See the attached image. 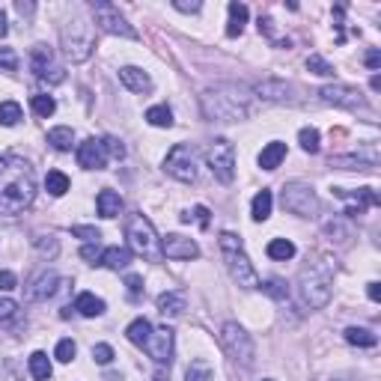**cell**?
Instances as JSON below:
<instances>
[{"label": "cell", "mask_w": 381, "mask_h": 381, "mask_svg": "<svg viewBox=\"0 0 381 381\" xmlns=\"http://www.w3.org/2000/svg\"><path fill=\"white\" fill-rule=\"evenodd\" d=\"M33 197V167L18 155H0V214H21Z\"/></svg>", "instance_id": "cell-1"}, {"label": "cell", "mask_w": 381, "mask_h": 381, "mask_svg": "<svg viewBox=\"0 0 381 381\" xmlns=\"http://www.w3.org/2000/svg\"><path fill=\"white\" fill-rule=\"evenodd\" d=\"M200 105L212 122H238L250 113V93L238 84H214L200 96Z\"/></svg>", "instance_id": "cell-2"}, {"label": "cell", "mask_w": 381, "mask_h": 381, "mask_svg": "<svg viewBox=\"0 0 381 381\" xmlns=\"http://www.w3.org/2000/svg\"><path fill=\"white\" fill-rule=\"evenodd\" d=\"M331 286H334V269L325 259H313L298 274V298L310 310H322L331 301Z\"/></svg>", "instance_id": "cell-3"}, {"label": "cell", "mask_w": 381, "mask_h": 381, "mask_svg": "<svg viewBox=\"0 0 381 381\" xmlns=\"http://www.w3.org/2000/svg\"><path fill=\"white\" fill-rule=\"evenodd\" d=\"M221 250L226 259V271L241 286V289H259V274L253 269V262L247 259L245 247H241V238L233 233H221Z\"/></svg>", "instance_id": "cell-4"}, {"label": "cell", "mask_w": 381, "mask_h": 381, "mask_svg": "<svg viewBox=\"0 0 381 381\" xmlns=\"http://www.w3.org/2000/svg\"><path fill=\"white\" fill-rule=\"evenodd\" d=\"M60 45H63V54L72 63H86L96 48V33H93V24H86L84 18H72L60 27Z\"/></svg>", "instance_id": "cell-5"}, {"label": "cell", "mask_w": 381, "mask_h": 381, "mask_svg": "<svg viewBox=\"0 0 381 381\" xmlns=\"http://www.w3.org/2000/svg\"><path fill=\"white\" fill-rule=\"evenodd\" d=\"M125 238H129V250H134L137 257H143L149 262H161V238L155 233V226L146 214H131L125 224Z\"/></svg>", "instance_id": "cell-6"}, {"label": "cell", "mask_w": 381, "mask_h": 381, "mask_svg": "<svg viewBox=\"0 0 381 381\" xmlns=\"http://www.w3.org/2000/svg\"><path fill=\"white\" fill-rule=\"evenodd\" d=\"M221 346H224V351L230 354L235 363H241V366H250L253 358H257V346H253L250 334H247L238 322H226V325L221 328Z\"/></svg>", "instance_id": "cell-7"}, {"label": "cell", "mask_w": 381, "mask_h": 381, "mask_svg": "<svg viewBox=\"0 0 381 381\" xmlns=\"http://www.w3.org/2000/svg\"><path fill=\"white\" fill-rule=\"evenodd\" d=\"M206 161H209V170L214 173V179L221 185H230L235 179V149L226 137H218V141L209 146Z\"/></svg>", "instance_id": "cell-8"}, {"label": "cell", "mask_w": 381, "mask_h": 381, "mask_svg": "<svg viewBox=\"0 0 381 381\" xmlns=\"http://www.w3.org/2000/svg\"><path fill=\"white\" fill-rule=\"evenodd\" d=\"M280 200H283V209L298 214V218H313V214L319 212V197H316V190L304 182H289L283 188Z\"/></svg>", "instance_id": "cell-9"}, {"label": "cell", "mask_w": 381, "mask_h": 381, "mask_svg": "<svg viewBox=\"0 0 381 381\" xmlns=\"http://www.w3.org/2000/svg\"><path fill=\"white\" fill-rule=\"evenodd\" d=\"M93 18L96 24L105 33L110 36H122V39H137V30L131 27L129 21H125V15L120 12V6L108 4V0H98V4H93Z\"/></svg>", "instance_id": "cell-10"}, {"label": "cell", "mask_w": 381, "mask_h": 381, "mask_svg": "<svg viewBox=\"0 0 381 381\" xmlns=\"http://www.w3.org/2000/svg\"><path fill=\"white\" fill-rule=\"evenodd\" d=\"M164 170H167L173 179H179V182H194L197 179V155H194V146H188V143H176L170 152H167V158H164Z\"/></svg>", "instance_id": "cell-11"}, {"label": "cell", "mask_w": 381, "mask_h": 381, "mask_svg": "<svg viewBox=\"0 0 381 381\" xmlns=\"http://www.w3.org/2000/svg\"><path fill=\"white\" fill-rule=\"evenodd\" d=\"M30 69L36 72V78L45 81V84H63L66 81V69L57 63L54 51H51L48 45H36L30 51Z\"/></svg>", "instance_id": "cell-12"}, {"label": "cell", "mask_w": 381, "mask_h": 381, "mask_svg": "<svg viewBox=\"0 0 381 381\" xmlns=\"http://www.w3.org/2000/svg\"><path fill=\"white\" fill-rule=\"evenodd\" d=\"M319 96L325 105H334V108H346V110H370V105H366V98L361 90H354V86H346V84H328L322 86Z\"/></svg>", "instance_id": "cell-13"}, {"label": "cell", "mask_w": 381, "mask_h": 381, "mask_svg": "<svg viewBox=\"0 0 381 381\" xmlns=\"http://www.w3.org/2000/svg\"><path fill=\"white\" fill-rule=\"evenodd\" d=\"M173 340H176V334H173V328H152V334H149V340L143 342V349L149 351V358L155 361V363H170L173 361Z\"/></svg>", "instance_id": "cell-14"}, {"label": "cell", "mask_w": 381, "mask_h": 381, "mask_svg": "<svg viewBox=\"0 0 381 381\" xmlns=\"http://www.w3.org/2000/svg\"><path fill=\"white\" fill-rule=\"evenodd\" d=\"M108 161H110V155L105 149V141H98V137H86L78 146V164L84 170H105Z\"/></svg>", "instance_id": "cell-15"}, {"label": "cell", "mask_w": 381, "mask_h": 381, "mask_svg": "<svg viewBox=\"0 0 381 381\" xmlns=\"http://www.w3.org/2000/svg\"><path fill=\"white\" fill-rule=\"evenodd\" d=\"M334 197L346 200V218H358L366 212V206H378V194L373 188H361V190H346V188H334Z\"/></svg>", "instance_id": "cell-16"}, {"label": "cell", "mask_w": 381, "mask_h": 381, "mask_svg": "<svg viewBox=\"0 0 381 381\" xmlns=\"http://www.w3.org/2000/svg\"><path fill=\"white\" fill-rule=\"evenodd\" d=\"M161 253L167 259H197L200 257V247L194 238H185V235H167L161 238Z\"/></svg>", "instance_id": "cell-17"}, {"label": "cell", "mask_w": 381, "mask_h": 381, "mask_svg": "<svg viewBox=\"0 0 381 381\" xmlns=\"http://www.w3.org/2000/svg\"><path fill=\"white\" fill-rule=\"evenodd\" d=\"M257 96L265 101H277V105H295V90L286 84V81H277V78H265L257 86Z\"/></svg>", "instance_id": "cell-18"}, {"label": "cell", "mask_w": 381, "mask_h": 381, "mask_svg": "<svg viewBox=\"0 0 381 381\" xmlns=\"http://www.w3.org/2000/svg\"><path fill=\"white\" fill-rule=\"evenodd\" d=\"M60 286H63V277L54 274V271H45V274H39V277H36V280L30 283L27 298H30V301H48V298L57 295Z\"/></svg>", "instance_id": "cell-19"}, {"label": "cell", "mask_w": 381, "mask_h": 381, "mask_svg": "<svg viewBox=\"0 0 381 381\" xmlns=\"http://www.w3.org/2000/svg\"><path fill=\"white\" fill-rule=\"evenodd\" d=\"M375 164H378L375 146H370L363 155H331V167H340V170H373Z\"/></svg>", "instance_id": "cell-20"}, {"label": "cell", "mask_w": 381, "mask_h": 381, "mask_svg": "<svg viewBox=\"0 0 381 381\" xmlns=\"http://www.w3.org/2000/svg\"><path fill=\"white\" fill-rule=\"evenodd\" d=\"M120 81L125 90H131V93H149L152 90V78L143 72V69H137V66H122L120 69Z\"/></svg>", "instance_id": "cell-21"}, {"label": "cell", "mask_w": 381, "mask_h": 381, "mask_svg": "<svg viewBox=\"0 0 381 381\" xmlns=\"http://www.w3.org/2000/svg\"><path fill=\"white\" fill-rule=\"evenodd\" d=\"M96 209H98L101 218H117V214L122 212V197L117 194V190L105 188V190H101V194L96 197Z\"/></svg>", "instance_id": "cell-22"}, {"label": "cell", "mask_w": 381, "mask_h": 381, "mask_svg": "<svg viewBox=\"0 0 381 381\" xmlns=\"http://www.w3.org/2000/svg\"><path fill=\"white\" fill-rule=\"evenodd\" d=\"M185 307H188L185 292H164V295H158V313L161 316H182Z\"/></svg>", "instance_id": "cell-23"}, {"label": "cell", "mask_w": 381, "mask_h": 381, "mask_svg": "<svg viewBox=\"0 0 381 381\" xmlns=\"http://www.w3.org/2000/svg\"><path fill=\"white\" fill-rule=\"evenodd\" d=\"M283 158H286V143L271 141L269 146L259 152V167H262V170H277V167L283 164Z\"/></svg>", "instance_id": "cell-24"}, {"label": "cell", "mask_w": 381, "mask_h": 381, "mask_svg": "<svg viewBox=\"0 0 381 381\" xmlns=\"http://www.w3.org/2000/svg\"><path fill=\"white\" fill-rule=\"evenodd\" d=\"M129 262H131V250L129 247H108V250H101V265L110 269V271L129 269Z\"/></svg>", "instance_id": "cell-25"}, {"label": "cell", "mask_w": 381, "mask_h": 381, "mask_svg": "<svg viewBox=\"0 0 381 381\" xmlns=\"http://www.w3.org/2000/svg\"><path fill=\"white\" fill-rule=\"evenodd\" d=\"M75 310H78L81 316H86V319H96V316L105 313V301L96 298L93 292H81V295L75 298Z\"/></svg>", "instance_id": "cell-26"}, {"label": "cell", "mask_w": 381, "mask_h": 381, "mask_svg": "<svg viewBox=\"0 0 381 381\" xmlns=\"http://www.w3.org/2000/svg\"><path fill=\"white\" fill-rule=\"evenodd\" d=\"M247 6L245 4H230V21H226V36L230 39H235V36H241V30H245L247 24Z\"/></svg>", "instance_id": "cell-27"}, {"label": "cell", "mask_w": 381, "mask_h": 381, "mask_svg": "<svg viewBox=\"0 0 381 381\" xmlns=\"http://www.w3.org/2000/svg\"><path fill=\"white\" fill-rule=\"evenodd\" d=\"M271 206H274V194L269 188H262L257 197H253V206H250V214L253 221H269L271 218Z\"/></svg>", "instance_id": "cell-28"}, {"label": "cell", "mask_w": 381, "mask_h": 381, "mask_svg": "<svg viewBox=\"0 0 381 381\" xmlns=\"http://www.w3.org/2000/svg\"><path fill=\"white\" fill-rule=\"evenodd\" d=\"M342 337H346L349 346H358V349H373L378 346V337L373 331H366V328H346L342 331Z\"/></svg>", "instance_id": "cell-29"}, {"label": "cell", "mask_w": 381, "mask_h": 381, "mask_svg": "<svg viewBox=\"0 0 381 381\" xmlns=\"http://www.w3.org/2000/svg\"><path fill=\"white\" fill-rule=\"evenodd\" d=\"M48 143L54 146L57 152H69L75 146V131L69 129V125H57V129L48 131Z\"/></svg>", "instance_id": "cell-30"}, {"label": "cell", "mask_w": 381, "mask_h": 381, "mask_svg": "<svg viewBox=\"0 0 381 381\" xmlns=\"http://www.w3.org/2000/svg\"><path fill=\"white\" fill-rule=\"evenodd\" d=\"M149 334H152V325H149V319H143V316H141V319H134L129 328H125V337H129L134 346H141V349H143V342L149 340Z\"/></svg>", "instance_id": "cell-31"}, {"label": "cell", "mask_w": 381, "mask_h": 381, "mask_svg": "<svg viewBox=\"0 0 381 381\" xmlns=\"http://www.w3.org/2000/svg\"><path fill=\"white\" fill-rule=\"evenodd\" d=\"M265 250H269V257H271V259H280V262H286V259L295 257V245H292L289 238H271Z\"/></svg>", "instance_id": "cell-32"}, {"label": "cell", "mask_w": 381, "mask_h": 381, "mask_svg": "<svg viewBox=\"0 0 381 381\" xmlns=\"http://www.w3.org/2000/svg\"><path fill=\"white\" fill-rule=\"evenodd\" d=\"M146 122L155 125V129H170V125H173V110H170L167 105L149 108V110H146Z\"/></svg>", "instance_id": "cell-33"}, {"label": "cell", "mask_w": 381, "mask_h": 381, "mask_svg": "<svg viewBox=\"0 0 381 381\" xmlns=\"http://www.w3.org/2000/svg\"><path fill=\"white\" fill-rule=\"evenodd\" d=\"M30 375L36 381H48L51 378V361L45 351H33L30 354Z\"/></svg>", "instance_id": "cell-34"}, {"label": "cell", "mask_w": 381, "mask_h": 381, "mask_svg": "<svg viewBox=\"0 0 381 381\" xmlns=\"http://www.w3.org/2000/svg\"><path fill=\"white\" fill-rule=\"evenodd\" d=\"M45 188H48L51 197H63V194L69 190V176L60 173V170H51V173L45 176Z\"/></svg>", "instance_id": "cell-35"}, {"label": "cell", "mask_w": 381, "mask_h": 381, "mask_svg": "<svg viewBox=\"0 0 381 381\" xmlns=\"http://www.w3.org/2000/svg\"><path fill=\"white\" fill-rule=\"evenodd\" d=\"M33 247L39 250L42 257H48V259H54L57 253H60L57 238H54V235H45V233H36V235H33Z\"/></svg>", "instance_id": "cell-36"}, {"label": "cell", "mask_w": 381, "mask_h": 381, "mask_svg": "<svg viewBox=\"0 0 381 381\" xmlns=\"http://www.w3.org/2000/svg\"><path fill=\"white\" fill-rule=\"evenodd\" d=\"M185 381H212V363L202 361V358L190 361L188 373H185Z\"/></svg>", "instance_id": "cell-37"}, {"label": "cell", "mask_w": 381, "mask_h": 381, "mask_svg": "<svg viewBox=\"0 0 381 381\" xmlns=\"http://www.w3.org/2000/svg\"><path fill=\"white\" fill-rule=\"evenodd\" d=\"M21 122V105L18 101H4L0 105V125H6V129H12V125Z\"/></svg>", "instance_id": "cell-38"}, {"label": "cell", "mask_w": 381, "mask_h": 381, "mask_svg": "<svg viewBox=\"0 0 381 381\" xmlns=\"http://www.w3.org/2000/svg\"><path fill=\"white\" fill-rule=\"evenodd\" d=\"M30 105H33V110H36V117H42V120L54 117V110H57L54 96H33V98H30Z\"/></svg>", "instance_id": "cell-39"}, {"label": "cell", "mask_w": 381, "mask_h": 381, "mask_svg": "<svg viewBox=\"0 0 381 381\" xmlns=\"http://www.w3.org/2000/svg\"><path fill=\"white\" fill-rule=\"evenodd\" d=\"M298 143H301L304 152L316 155V152H319V131H316L313 125H310V129H301V131H298Z\"/></svg>", "instance_id": "cell-40"}, {"label": "cell", "mask_w": 381, "mask_h": 381, "mask_svg": "<svg viewBox=\"0 0 381 381\" xmlns=\"http://www.w3.org/2000/svg\"><path fill=\"white\" fill-rule=\"evenodd\" d=\"M307 69H310L313 75H319V78H331V75H334V66H331L328 60H322L319 54H310V57H307Z\"/></svg>", "instance_id": "cell-41"}, {"label": "cell", "mask_w": 381, "mask_h": 381, "mask_svg": "<svg viewBox=\"0 0 381 381\" xmlns=\"http://www.w3.org/2000/svg\"><path fill=\"white\" fill-rule=\"evenodd\" d=\"M75 351H78V346H75V340H60V342H57L54 358H57L60 363H72V361H75Z\"/></svg>", "instance_id": "cell-42"}, {"label": "cell", "mask_w": 381, "mask_h": 381, "mask_svg": "<svg viewBox=\"0 0 381 381\" xmlns=\"http://www.w3.org/2000/svg\"><path fill=\"white\" fill-rule=\"evenodd\" d=\"M265 292H269V295L271 298H277V301H283V298H289V286L283 283V280H277V277H274V280H269V283H259Z\"/></svg>", "instance_id": "cell-43"}, {"label": "cell", "mask_w": 381, "mask_h": 381, "mask_svg": "<svg viewBox=\"0 0 381 381\" xmlns=\"http://www.w3.org/2000/svg\"><path fill=\"white\" fill-rule=\"evenodd\" d=\"M15 316H18V304L12 301V298H0V325L12 322Z\"/></svg>", "instance_id": "cell-44"}, {"label": "cell", "mask_w": 381, "mask_h": 381, "mask_svg": "<svg viewBox=\"0 0 381 381\" xmlns=\"http://www.w3.org/2000/svg\"><path fill=\"white\" fill-rule=\"evenodd\" d=\"M93 361L101 363V366H108L113 361V349L108 346V342H98V346H93Z\"/></svg>", "instance_id": "cell-45"}, {"label": "cell", "mask_w": 381, "mask_h": 381, "mask_svg": "<svg viewBox=\"0 0 381 381\" xmlns=\"http://www.w3.org/2000/svg\"><path fill=\"white\" fill-rule=\"evenodd\" d=\"M81 259H86L90 265H101V247H98V241H93V245H84V247H81Z\"/></svg>", "instance_id": "cell-46"}, {"label": "cell", "mask_w": 381, "mask_h": 381, "mask_svg": "<svg viewBox=\"0 0 381 381\" xmlns=\"http://www.w3.org/2000/svg\"><path fill=\"white\" fill-rule=\"evenodd\" d=\"M72 235L84 238L86 245H93V241H98V238H101V233L96 230V226H72Z\"/></svg>", "instance_id": "cell-47"}, {"label": "cell", "mask_w": 381, "mask_h": 381, "mask_svg": "<svg viewBox=\"0 0 381 381\" xmlns=\"http://www.w3.org/2000/svg\"><path fill=\"white\" fill-rule=\"evenodd\" d=\"M101 141H105V149H108L110 158H120V161L125 158V146L117 141V137H101Z\"/></svg>", "instance_id": "cell-48"}, {"label": "cell", "mask_w": 381, "mask_h": 381, "mask_svg": "<svg viewBox=\"0 0 381 381\" xmlns=\"http://www.w3.org/2000/svg\"><path fill=\"white\" fill-rule=\"evenodd\" d=\"M0 66L9 69V72H15V69H18V57H15V51H12V48H0Z\"/></svg>", "instance_id": "cell-49"}, {"label": "cell", "mask_w": 381, "mask_h": 381, "mask_svg": "<svg viewBox=\"0 0 381 381\" xmlns=\"http://www.w3.org/2000/svg\"><path fill=\"white\" fill-rule=\"evenodd\" d=\"M125 286H129V295L131 298H141L143 295V277L129 274V277H125Z\"/></svg>", "instance_id": "cell-50"}, {"label": "cell", "mask_w": 381, "mask_h": 381, "mask_svg": "<svg viewBox=\"0 0 381 381\" xmlns=\"http://www.w3.org/2000/svg\"><path fill=\"white\" fill-rule=\"evenodd\" d=\"M18 283V277L12 274V271H0V292H9V289H15Z\"/></svg>", "instance_id": "cell-51"}, {"label": "cell", "mask_w": 381, "mask_h": 381, "mask_svg": "<svg viewBox=\"0 0 381 381\" xmlns=\"http://www.w3.org/2000/svg\"><path fill=\"white\" fill-rule=\"evenodd\" d=\"M173 6L179 12H200L202 9V4H197V0H194V4H188V0H173Z\"/></svg>", "instance_id": "cell-52"}, {"label": "cell", "mask_w": 381, "mask_h": 381, "mask_svg": "<svg viewBox=\"0 0 381 381\" xmlns=\"http://www.w3.org/2000/svg\"><path fill=\"white\" fill-rule=\"evenodd\" d=\"M188 214H190V212H188ZM190 218H197V224H200V226H209V209H206V206H197Z\"/></svg>", "instance_id": "cell-53"}, {"label": "cell", "mask_w": 381, "mask_h": 381, "mask_svg": "<svg viewBox=\"0 0 381 381\" xmlns=\"http://www.w3.org/2000/svg\"><path fill=\"white\" fill-rule=\"evenodd\" d=\"M363 63H366L370 69H378V66H381V54H378V51H370V54L363 57Z\"/></svg>", "instance_id": "cell-54"}, {"label": "cell", "mask_w": 381, "mask_h": 381, "mask_svg": "<svg viewBox=\"0 0 381 381\" xmlns=\"http://www.w3.org/2000/svg\"><path fill=\"white\" fill-rule=\"evenodd\" d=\"M366 295H370V301H381V283H370V286H366Z\"/></svg>", "instance_id": "cell-55"}, {"label": "cell", "mask_w": 381, "mask_h": 381, "mask_svg": "<svg viewBox=\"0 0 381 381\" xmlns=\"http://www.w3.org/2000/svg\"><path fill=\"white\" fill-rule=\"evenodd\" d=\"M15 9L21 12V15H30V12H33V4H24V0H18V4H15Z\"/></svg>", "instance_id": "cell-56"}, {"label": "cell", "mask_w": 381, "mask_h": 381, "mask_svg": "<svg viewBox=\"0 0 381 381\" xmlns=\"http://www.w3.org/2000/svg\"><path fill=\"white\" fill-rule=\"evenodd\" d=\"M9 33V27H6V15H4V9H0V39Z\"/></svg>", "instance_id": "cell-57"}, {"label": "cell", "mask_w": 381, "mask_h": 381, "mask_svg": "<svg viewBox=\"0 0 381 381\" xmlns=\"http://www.w3.org/2000/svg\"><path fill=\"white\" fill-rule=\"evenodd\" d=\"M370 86H373V90H381V78H378V75H373V81H370Z\"/></svg>", "instance_id": "cell-58"}, {"label": "cell", "mask_w": 381, "mask_h": 381, "mask_svg": "<svg viewBox=\"0 0 381 381\" xmlns=\"http://www.w3.org/2000/svg\"><path fill=\"white\" fill-rule=\"evenodd\" d=\"M331 381H358V378H346V375H342V378H331Z\"/></svg>", "instance_id": "cell-59"}, {"label": "cell", "mask_w": 381, "mask_h": 381, "mask_svg": "<svg viewBox=\"0 0 381 381\" xmlns=\"http://www.w3.org/2000/svg\"><path fill=\"white\" fill-rule=\"evenodd\" d=\"M155 381H167V378H164V373H158V375H155Z\"/></svg>", "instance_id": "cell-60"}, {"label": "cell", "mask_w": 381, "mask_h": 381, "mask_svg": "<svg viewBox=\"0 0 381 381\" xmlns=\"http://www.w3.org/2000/svg\"><path fill=\"white\" fill-rule=\"evenodd\" d=\"M265 381H271V378H265Z\"/></svg>", "instance_id": "cell-61"}]
</instances>
